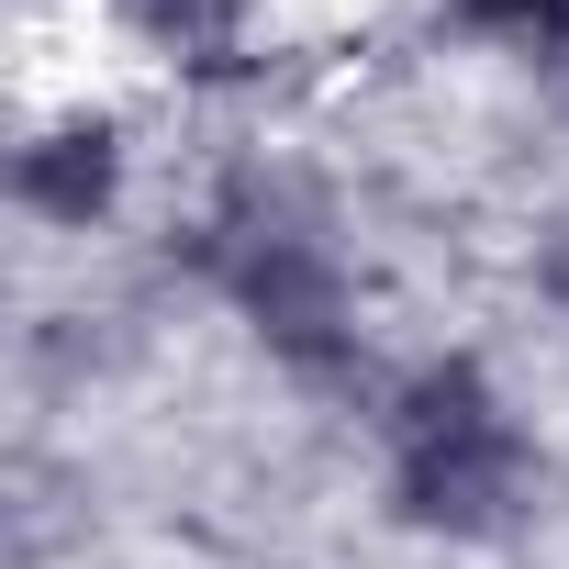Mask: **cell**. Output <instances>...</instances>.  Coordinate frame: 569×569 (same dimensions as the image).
<instances>
[{"label": "cell", "mask_w": 569, "mask_h": 569, "mask_svg": "<svg viewBox=\"0 0 569 569\" xmlns=\"http://www.w3.org/2000/svg\"><path fill=\"white\" fill-rule=\"evenodd\" d=\"M190 257H201V279L246 313V336L291 369V380H313V391L358 380V347H369L358 336V279H347V257L325 246V223L279 190V179H234L201 212Z\"/></svg>", "instance_id": "1"}, {"label": "cell", "mask_w": 569, "mask_h": 569, "mask_svg": "<svg viewBox=\"0 0 569 569\" xmlns=\"http://www.w3.org/2000/svg\"><path fill=\"white\" fill-rule=\"evenodd\" d=\"M380 447H391V502L425 536L491 547L536 502V447H525V425H513V402H502V380L480 358H425L391 391Z\"/></svg>", "instance_id": "2"}, {"label": "cell", "mask_w": 569, "mask_h": 569, "mask_svg": "<svg viewBox=\"0 0 569 569\" xmlns=\"http://www.w3.org/2000/svg\"><path fill=\"white\" fill-rule=\"evenodd\" d=\"M123 179H134V146H123V123L112 112H57V123H34L23 146H12V201L34 212V223H57V234H90V223H112L123 212Z\"/></svg>", "instance_id": "3"}, {"label": "cell", "mask_w": 569, "mask_h": 569, "mask_svg": "<svg viewBox=\"0 0 569 569\" xmlns=\"http://www.w3.org/2000/svg\"><path fill=\"white\" fill-rule=\"evenodd\" d=\"M112 12L168 57V68H234L246 57V0H112Z\"/></svg>", "instance_id": "4"}, {"label": "cell", "mask_w": 569, "mask_h": 569, "mask_svg": "<svg viewBox=\"0 0 569 569\" xmlns=\"http://www.w3.org/2000/svg\"><path fill=\"white\" fill-rule=\"evenodd\" d=\"M447 12L480 34V46H513L536 68H569V0H447Z\"/></svg>", "instance_id": "5"}, {"label": "cell", "mask_w": 569, "mask_h": 569, "mask_svg": "<svg viewBox=\"0 0 569 569\" xmlns=\"http://www.w3.org/2000/svg\"><path fill=\"white\" fill-rule=\"evenodd\" d=\"M547 302H558V313H569V246H558V257H547Z\"/></svg>", "instance_id": "6"}]
</instances>
